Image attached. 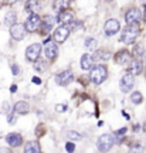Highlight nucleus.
<instances>
[{"label": "nucleus", "mask_w": 146, "mask_h": 153, "mask_svg": "<svg viewBox=\"0 0 146 153\" xmlns=\"http://www.w3.org/2000/svg\"><path fill=\"white\" fill-rule=\"evenodd\" d=\"M139 27L138 24H128L126 27L124 28L122 31V36H121V41L124 44H132L135 43V40L139 36Z\"/></svg>", "instance_id": "nucleus-1"}, {"label": "nucleus", "mask_w": 146, "mask_h": 153, "mask_svg": "<svg viewBox=\"0 0 146 153\" xmlns=\"http://www.w3.org/2000/svg\"><path fill=\"white\" fill-rule=\"evenodd\" d=\"M108 76V70L105 65H95L89 72V79L97 85H101Z\"/></svg>", "instance_id": "nucleus-2"}, {"label": "nucleus", "mask_w": 146, "mask_h": 153, "mask_svg": "<svg viewBox=\"0 0 146 153\" xmlns=\"http://www.w3.org/2000/svg\"><path fill=\"white\" fill-rule=\"evenodd\" d=\"M114 145H115V140L112 135H102V136H99V139H98V142H97L98 150L102 153L111 150Z\"/></svg>", "instance_id": "nucleus-3"}, {"label": "nucleus", "mask_w": 146, "mask_h": 153, "mask_svg": "<svg viewBox=\"0 0 146 153\" xmlns=\"http://www.w3.org/2000/svg\"><path fill=\"white\" fill-rule=\"evenodd\" d=\"M68 36H70V26L68 24H61V26H58V27L55 28L53 37H54L55 43L63 44L68 38Z\"/></svg>", "instance_id": "nucleus-4"}, {"label": "nucleus", "mask_w": 146, "mask_h": 153, "mask_svg": "<svg viewBox=\"0 0 146 153\" xmlns=\"http://www.w3.org/2000/svg\"><path fill=\"white\" fill-rule=\"evenodd\" d=\"M44 54L48 60H54L57 54H58V47H57V43H53L51 41V37H48L45 41H44Z\"/></svg>", "instance_id": "nucleus-5"}, {"label": "nucleus", "mask_w": 146, "mask_h": 153, "mask_svg": "<svg viewBox=\"0 0 146 153\" xmlns=\"http://www.w3.org/2000/svg\"><path fill=\"white\" fill-rule=\"evenodd\" d=\"M40 54H41V44L34 43L26 48V58L28 61H34L36 62L40 58Z\"/></svg>", "instance_id": "nucleus-6"}, {"label": "nucleus", "mask_w": 146, "mask_h": 153, "mask_svg": "<svg viewBox=\"0 0 146 153\" xmlns=\"http://www.w3.org/2000/svg\"><path fill=\"white\" fill-rule=\"evenodd\" d=\"M119 28H121V24H119L118 20L116 19H109L108 22L105 23V26H104V33L108 37H112L119 31Z\"/></svg>", "instance_id": "nucleus-7"}, {"label": "nucleus", "mask_w": 146, "mask_h": 153, "mask_svg": "<svg viewBox=\"0 0 146 153\" xmlns=\"http://www.w3.org/2000/svg\"><path fill=\"white\" fill-rule=\"evenodd\" d=\"M135 85V78L133 75L128 72V74H125L122 78H121V82H119V87H121V91L122 92H129L130 89L133 88Z\"/></svg>", "instance_id": "nucleus-8"}, {"label": "nucleus", "mask_w": 146, "mask_h": 153, "mask_svg": "<svg viewBox=\"0 0 146 153\" xmlns=\"http://www.w3.org/2000/svg\"><path fill=\"white\" fill-rule=\"evenodd\" d=\"M141 17H142L141 10L133 7V9H129L125 13V22H126V24H138Z\"/></svg>", "instance_id": "nucleus-9"}, {"label": "nucleus", "mask_w": 146, "mask_h": 153, "mask_svg": "<svg viewBox=\"0 0 146 153\" xmlns=\"http://www.w3.org/2000/svg\"><path fill=\"white\" fill-rule=\"evenodd\" d=\"M40 24H41V19L38 17V14H30L27 17L24 26H26V30H27L28 33H34L40 27Z\"/></svg>", "instance_id": "nucleus-10"}, {"label": "nucleus", "mask_w": 146, "mask_h": 153, "mask_svg": "<svg viewBox=\"0 0 146 153\" xmlns=\"http://www.w3.org/2000/svg\"><path fill=\"white\" fill-rule=\"evenodd\" d=\"M26 31H27V30H26V26H24V24H19V23H16L14 26H11L10 27L11 37L14 38V40H17V41H20V40L24 38Z\"/></svg>", "instance_id": "nucleus-11"}, {"label": "nucleus", "mask_w": 146, "mask_h": 153, "mask_svg": "<svg viewBox=\"0 0 146 153\" xmlns=\"http://www.w3.org/2000/svg\"><path fill=\"white\" fill-rule=\"evenodd\" d=\"M115 61L118 62L119 65H129L130 62H132V54H130L129 51H126V50H122V51H119L118 54L115 55Z\"/></svg>", "instance_id": "nucleus-12"}, {"label": "nucleus", "mask_w": 146, "mask_h": 153, "mask_svg": "<svg viewBox=\"0 0 146 153\" xmlns=\"http://www.w3.org/2000/svg\"><path fill=\"white\" fill-rule=\"evenodd\" d=\"M71 81H72V72H71L70 70L61 71L60 74H57V76H55V82H57L58 85H61V87L68 85Z\"/></svg>", "instance_id": "nucleus-13"}, {"label": "nucleus", "mask_w": 146, "mask_h": 153, "mask_svg": "<svg viewBox=\"0 0 146 153\" xmlns=\"http://www.w3.org/2000/svg\"><path fill=\"white\" fill-rule=\"evenodd\" d=\"M57 22L54 17L53 16H45L41 20V33L45 34V33H48L50 30L53 28V26H54V23Z\"/></svg>", "instance_id": "nucleus-14"}, {"label": "nucleus", "mask_w": 146, "mask_h": 153, "mask_svg": "<svg viewBox=\"0 0 146 153\" xmlns=\"http://www.w3.org/2000/svg\"><path fill=\"white\" fill-rule=\"evenodd\" d=\"M94 57L91 54H84L81 57V68L84 71H88V70H92L94 68Z\"/></svg>", "instance_id": "nucleus-15"}, {"label": "nucleus", "mask_w": 146, "mask_h": 153, "mask_svg": "<svg viewBox=\"0 0 146 153\" xmlns=\"http://www.w3.org/2000/svg\"><path fill=\"white\" fill-rule=\"evenodd\" d=\"M6 140H7V143H9L10 146L17 148V146H20L23 143V137L20 133H9L7 137H6Z\"/></svg>", "instance_id": "nucleus-16"}, {"label": "nucleus", "mask_w": 146, "mask_h": 153, "mask_svg": "<svg viewBox=\"0 0 146 153\" xmlns=\"http://www.w3.org/2000/svg\"><path fill=\"white\" fill-rule=\"evenodd\" d=\"M72 19H74V16H72V13L70 10L61 11V13L57 14V22L63 23V24H70L72 22Z\"/></svg>", "instance_id": "nucleus-17"}, {"label": "nucleus", "mask_w": 146, "mask_h": 153, "mask_svg": "<svg viewBox=\"0 0 146 153\" xmlns=\"http://www.w3.org/2000/svg\"><path fill=\"white\" fill-rule=\"evenodd\" d=\"M40 10V1L38 0H27L26 1V11L30 14H37Z\"/></svg>", "instance_id": "nucleus-18"}, {"label": "nucleus", "mask_w": 146, "mask_h": 153, "mask_svg": "<svg viewBox=\"0 0 146 153\" xmlns=\"http://www.w3.org/2000/svg\"><path fill=\"white\" fill-rule=\"evenodd\" d=\"M71 4V0H54V3H53V7H54L55 11H65Z\"/></svg>", "instance_id": "nucleus-19"}, {"label": "nucleus", "mask_w": 146, "mask_h": 153, "mask_svg": "<svg viewBox=\"0 0 146 153\" xmlns=\"http://www.w3.org/2000/svg\"><path fill=\"white\" fill-rule=\"evenodd\" d=\"M143 70V67H142V61L138 58V60H133L132 62L129 64V72L132 75H139Z\"/></svg>", "instance_id": "nucleus-20"}, {"label": "nucleus", "mask_w": 146, "mask_h": 153, "mask_svg": "<svg viewBox=\"0 0 146 153\" xmlns=\"http://www.w3.org/2000/svg\"><path fill=\"white\" fill-rule=\"evenodd\" d=\"M30 109V106H28L27 102H24V101H19L16 105H14V112L19 115H26Z\"/></svg>", "instance_id": "nucleus-21"}, {"label": "nucleus", "mask_w": 146, "mask_h": 153, "mask_svg": "<svg viewBox=\"0 0 146 153\" xmlns=\"http://www.w3.org/2000/svg\"><path fill=\"white\" fill-rule=\"evenodd\" d=\"M24 153H41L40 150V145L37 142H27L24 146Z\"/></svg>", "instance_id": "nucleus-22"}, {"label": "nucleus", "mask_w": 146, "mask_h": 153, "mask_svg": "<svg viewBox=\"0 0 146 153\" xmlns=\"http://www.w3.org/2000/svg\"><path fill=\"white\" fill-rule=\"evenodd\" d=\"M94 60H102V61H108L111 58V53L108 50H98L95 51V54L92 55Z\"/></svg>", "instance_id": "nucleus-23"}, {"label": "nucleus", "mask_w": 146, "mask_h": 153, "mask_svg": "<svg viewBox=\"0 0 146 153\" xmlns=\"http://www.w3.org/2000/svg\"><path fill=\"white\" fill-rule=\"evenodd\" d=\"M4 24L6 26H9V27H11V26H14V24H16V13H14L13 10H9L7 13H6Z\"/></svg>", "instance_id": "nucleus-24"}, {"label": "nucleus", "mask_w": 146, "mask_h": 153, "mask_svg": "<svg viewBox=\"0 0 146 153\" xmlns=\"http://www.w3.org/2000/svg\"><path fill=\"white\" fill-rule=\"evenodd\" d=\"M47 68H48V64H47V61L45 60H40V58H38V60L34 62V70L38 71V72L45 71Z\"/></svg>", "instance_id": "nucleus-25"}, {"label": "nucleus", "mask_w": 146, "mask_h": 153, "mask_svg": "<svg viewBox=\"0 0 146 153\" xmlns=\"http://www.w3.org/2000/svg\"><path fill=\"white\" fill-rule=\"evenodd\" d=\"M130 101H132V102H133L135 105L142 104V101H143V97H142V94L139 92V91H136V92H133L132 95H130Z\"/></svg>", "instance_id": "nucleus-26"}, {"label": "nucleus", "mask_w": 146, "mask_h": 153, "mask_svg": "<svg viewBox=\"0 0 146 153\" xmlns=\"http://www.w3.org/2000/svg\"><path fill=\"white\" fill-rule=\"evenodd\" d=\"M67 136H68V139H70V140H81V139H82V135H81V133H78L77 131H68Z\"/></svg>", "instance_id": "nucleus-27"}, {"label": "nucleus", "mask_w": 146, "mask_h": 153, "mask_svg": "<svg viewBox=\"0 0 146 153\" xmlns=\"http://www.w3.org/2000/svg\"><path fill=\"white\" fill-rule=\"evenodd\" d=\"M85 48L95 50L97 48V40H95V38H92V37L87 38V40H85Z\"/></svg>", "instance_id": "nucleus-28"}, {"label": "nucleus", "mask_w": 146, "mask_h": 153, "mask_svg": "<svg viewBox=\"0 0 146 153\" xmlns=\"http://www.w3.org/2000/svg\"><path fill=\"white\" fill-rule=\"evenodd\" d=\"M145 53H146V51L143 50V47H142V45H136V47H135V54L138 55V57H142Z\"/></svg>", "instance_id": "nucleus-29"}, {"label": "nucleus", "mask_w": 146, "mask_h": 153, "mask_svg": "<svg viewBox=\"0 0 146 153\" xmlns=\"http://www.w3.org/2000/svg\"><path fill=\"white\" fill-rule=\"evenodd\" d=\"M65 150H67L68 153H72L74 150H75V145H74L72 142H68L67 145H65Z\"/></svg>", "instance_id": "nucleus-30"}, {"label": "nucleus", "mask_w": 146, "mask_h": 153, "mask_svg": "<svg viewBox=\"0 0 146 153\" xmlns=\"http://www.w3.org/2000/svg\"><path fill=\"white\" fill-rule=\"evenodd\" d=\"M55 111H57V112H65V111H67V105L65 104L55 105Z\"/></svg>", "instance_id": "nucleus-31"}, {"label": "nucleus", "mask_w": 146, "mask_h": 153, "mask_svg": "<svg viewBox=\"0 0 146 153\" xmlns=\"http://www.w3.org/2000/svg\"><path fill=\"white\" fill-rule=\"evenodd\" d=\"M7 120H9V123H10V125H13V123H16L17 116L14 114H10V115H9V118H7Z\"/></svg>", "instance_id": "nucleus-32"}, {"label": "nucleus", "mask_w": 146, "mask_h": 153, "mask_svg": "<svg viewBox=\"0 0 146 153\" xmlns=\"http://www.w3.org/2000/svg\"><path fill=\"white\" fill-rule=\"evenodd\" d=\"M126 132H128V129H126V128H122V129H119V131L115 132V136H124Z\"/></svg>", "instance_id": "nucleus-33"}, {"label": "nucleus", "mask_w": 146, "mask_h": 153, "mask_svg": "<svg viewBox=\"0 0 146 153\" xmlns=\"http://www.w3.org/2000/svg\"><path fill=\"white\" fill-rule=\"evenodd\" d=\"M11 72H13L14 75H19V72H20V68H19V65H17V64H13V65H11Z\"/></svg>", "instance_id": "nucleus-34"}, {"label": "nucleus", "mask_w": 146, "mask_h": 153, "mask_svg": "<svg viewBox=\"0 0 146 153\" xmlns=\"http://www.w3.org/2000/svg\"><path fill=\"white\" fill-rule=\"evenodd\" d=\"M129 153H143V149H142L141 146H135V148L130 149Z\"/></svg>", "instance_id": "nucleus-35"}, {"label": "nucleus", "mask_w": 146, "mask_h": 153, "mask_svg": "<svg viewBox=\"0 0 146 153\" xmlns=\"http://www.w3.org/2000/svg\"><path fill=\"white\" fill-rule=\"evenodd\" d=\"M0 153H11V150L9 148H0Z\"/></svg>", "instance_id": "nucleus-36"}, {"label": "nucleus", "mask_w": 146, "mask_h": 153, "mask_svg": "<svg viewBox=\"0 0 146 153\" xmlns=\"http://www.w3.org/2000/svg\"><path fill=\"white\" fill-rule=\"evenodd\" d=\"M17 0H3V3H6V4H13V3H16Z\"/></svg>", "instance_id": "nucleus-37"}, {"label": "nucleus", "mask_w": 146, "mask_h": 153, "mask_svg": "<svg viewBox=\"0 0 146 153\" xmlns=\"http://www.w3.org/2000/svg\"><path fill=\"white\" fill-rule=\"evenodd\" d=\"M33 82H34V84H41V79L37 78V76H34V78H33Z\"/></svg>", "instance_id": "nucleus-38"}, {"label": "nucleus", "mask_w": 146, "mask_h": 153, "mask_svg": "<svg viewBox=\"0 0 146 153\" xmlns=\"http://www.w3.org/2000/svg\"><path fill=\"white\" fill-rule=\"evenodd\" d=\"M10 91H11V92H16V91H17V85H14V84H13V85L10 87Z\"/></svg>", "instance_id": "nucleus-39"}, {"label": "nucleus", "mask_w": 146, "mask_h": 153, "mask_svg": "<svg viewBox=\"0 0 146 153\" xmlns=\"http://www.w3.org/2000/svg\"><path fill=\"white\" fill-rule=\"evenodd\" d=\"M3 108H4V112H9V104H7V102L3 104Z\"/></svg>", "instance_id": "nucleus-40"}, {"label": "nucleus", "mask_w": 146, "mask_h": 153, "mask_svg": "<svg viewBox=\"0 0 146 153\" xmlns=\"http://www.w3.org/2000/svg\"><path fill=\"white\" fill-rule=\"evenodd\" d=\"M133 129H135V132H138L139 129H141V126H139V125H135V126H133Z\"/></svg>", "instance_id": "nucleus-41"}, {"label": "nucleus", "mask_w": 146, "mask_h": 153, "mask_svg": "<svg viewBox=\"0 0 146 153\" xmlns=\"http://www.w3.org/2000/svg\"><path fill=\"white\" fill-rule=\"evenodd\" d=\"M145 22H146V11H145Z\"/></svg>", "instance_id": "nucleus-42"}, {"label": "nucleus", "mask_w": 146, "mask_h": 153, "mask_svg": "<svg viewBox=\"0 0 146 153\" xmlns=\"http://www.w3.org/2000/svg\"><path fill=\"white\" fill-rule=\"evenodd\" d=\"M145 131H146V123H145Z\"/></svg>", "instance_id": "nucleus-43"}, {"label": "nucleus", "mask_w": 146, "mask_h": 153, "mask_svg": "<svg viewBox=\"0 0 146 153\" xmlns=\"http://www.w3.org/2000/svg\"><path fill=\"white\" fill-rule=\"evenodd\" d=\"M107 1H112V0H107Z\"/></svg>", "instance_id": "nucleus-44"}, {"label": "nucleus", "mask_w": 146, "mask_h": 153, "mask_svg": "<svg viewBox=\"0 0 146 153\" xmlns=\"http://www.w3.org/2000/svg\"><path fill=\"white\" fill-rule=\"evenodd\" d=\"M0 7H1V3H0Z\"/></svg>", "instance_id": "nucleus-45"}]
</instances>
